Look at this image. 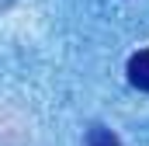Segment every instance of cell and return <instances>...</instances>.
<instances>
[{"instance_id":"6da1fadb","label":"cell","mask_w":149,"mask_h":146,"mask_svg":"<svg viewBox=\"0 0 149 146\" xmlns=\"http://www.w3.org/2000/svg\"><path fill=\"white\" fill-rule=\"evenodd\" d=\"M128 84L135 91L149 94V49H139V52L128 56Z\"/></svg>"},{"instance_id":"7a4b0ae2","label":"cell","mask_w":149,"mask_h":146,"mask_svg":"<svg viewBox=\"0 0 149 146\" xmlns=\"http://www.w3.org/2000/svg\"><path fill=\"white\" fill-rule=\"evenodd\" d=\"M87 146H121V139L114 136L111 129H104V125H90V132H87Z\"/></svg>"}]
</instances>
